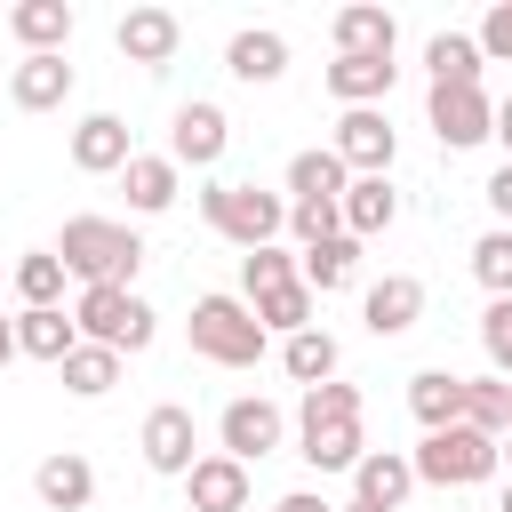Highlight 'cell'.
Masks as SVG:
<instances>
[{"label":"cell","instance_id":"bcb514c9","mask_svg":"<svg viewBox=\"0 0 512 512\" xmlns=\"http://www.w3.org/2000/svg\"><path fill=\"white\" fill-rule=\"evenodd\" d=\"M496 448H504V456H512V432H504V440H496Z\"/></svg>","mask_w":512,"mask_h":512},{"label":"cell","instance_id":"4316f807","mask_svg":"<svg viewBox=\"0 0 512 512\" xmlns=\"http://www.w3.org/2000/svg\"><path fill=\"white\" fill-rule=\"evenodd\" d=\"M344 184H352V168L336 160V144L288 160V192H296V200H344Z\"/></svg>","mask_w":512,"mask_h":512},{"label":"cell","instance_id":"ba28073f","mask_svg":"<svg viewBox=\"0 0 512 512\" xmlns=\"http://www.w3.org/2000/svg\"><path fill=\"white\" fill-rule=\"evenodd\" d=\"M432 136H440L448 152L488 144V136H496V104H488L480 88H432Z\"/></svg>","mask_w":512,"mask_h":512},{"label":"cell","instance_id":"836d02e7","mask_svg":"<svg viewBox=\"0 0 512 512\" xmlns=\"http://www.w3.org/2000/svg\"><path fill=\"white\" fill-rule=\"evenodd\" d=\"M256 320H264V336H272V328H280V336H304V328H312V288L288 280V288L256 296Z\"/></svg>","mask_w":512,"mask_h":512},{"label":"cell","instance_id":"f35d334b","mask_svg":"<svg viewBox=\"0 0 512 512\" xmlns=\"http://www.w3.org/2000/svg\"><path fill=\"white\" fill-rule=\"evenodd\" d=\"M472 40H480V56H504V64H512V0H504V8H488Z\"/></svg>","mask_w":512,"mask_h":512},{"label":"cell","instance_id":"f546056e","mask_svg":"<svg viewBox=\"0 0 512 512\" xmlns=\"http://www.w3.org/2000/svg\"><path fill=\"white\" fill-rule=\"evenodd\" d=\"M56 376H64V392H72V400H104V392L120 384V352H112V344H80Z\"/></svg>","mask_w":512,"mask_h":512},{"label":"cell","instance_id":"f1b7e54d","mask_svg":"<svg viewBox=\"0 0 512 512\" xmlns=\"http://www.w3.org/2000/svg\"><path fill=\"white\" fill-rule=\"evenodd\" d=\"M424 64H432V88H480V40L464 32H432Z\"/></svg>","mask_w":512,"mask_h":512},{"label":"cell","instance_id":"4dcf8cb0","mask_svg":"<svg viewBox=\"0 0 512 512\" xmlns=\"http://www.w3.org/2000/svg\"><path fill=\"white\" fill-rule=\"evenodd\" d=\"M464 424L488 432V440H504L512 432V384L504 376H464Z\"/></svg>","mask_w":512,"mask_h":512},{"label":"cell","instance_id":"ee69618b","mask_svg":"<svg viewBox=\"0 0 512 512\" xmlns=\"http://www.w3.org/2000/svg\"><path fill=\"white\" fill-rule=\"evenodd\" d=\"M344 512H376V504H360V496H352V504H344Z\"/></svg>","mask_w":512,"mask_h":512},{"label":"cell","instance_id":"74e56055","mask_svg":"<svg viewBox=\"0 0 512 512\" xmlns=\"http://www.w3.org/2000/svg\"><path fill=\"white\" fill-rule=\"evenodd\" d=\"M480 344H488L496 376H512V296H488V312H480Z\"/></svg>","mask_w":512,"mask_h":512},{"label":"cell","instance_id":"ffe728a7","mask_svg":"<svg viewBox=\"0 0 512 512\" xmlns=\"http://www.w3.org/2000/svg\"><path fill=\"white\" fill-rule=\"evenodd\" d=\"M16 352H32V360H48V368H64L72 352H80V320L72 312H16Z\"/></svg>","mask_w":512,"mask_h":512},{"label":"cell","instance_id":"5bb4252c","mask_svg":"<svg viewBox=\"0 0 512 512\" xmlns=\"http://www.w3.org/2000/svg\"><path fill=\"white\" fill-rule=\"evenodd\" d=\"M392 72H400L392 56H336V64H328V96H336L344 112H368L376 96H392Z\"/></svg>","mask_w":512,"mask_h":512},{"label":"cell","instance_id":"83f0119b","mask_svg":"<svg viewBox=\"0 0 512 512\" xmlns=\"http://www.w3.org/2000/svg\"><path fill=\"white\" fill-rule=\"evenodd\" d=\"M352 264H360V240H352V232H336V240H320V248H304V256H296V280H304L312 296H328V288H344V280H352Z\"/></svg>","mask_w":512,"mask_h":512},{"label":"cell","instance_id":"8992f818","mask_svg":"<svg viewBox=\"0 0 512 512\" xmlns=\"http://www.w3.org/2000/svg\"><path fill=\"white\" fill-rule=\"evenodd\" d=\"M72 320H80V344H112V352H144L152 344V304L144 296H128V288H80V304H72Z\"/></svg>","mask_w":512,"mask_h":512},{"label":"cell","instance_id":"6da1fadb","mask_svg":"<svg viewBox=\"0 0 512 512\" xmlns=\"http://www.w3.org/2000/svg\"><path fill=\"white\" fill-rule=\"evenodd\" d=\"M304 464L312 472H360V456H368V440H360V392L352 384H312L304 392Z\"/></svg>","mask_w":512,"mask_h":512},{"label":"cell","instance_id":"9a60e30c","mask_svg":"<svg viewBox=\"0 0 512 512\" xmlns=\"http://www.w3.org/2000/svg\"><path fill=\"white\" fill-rule=\"evenodd\" d=\"M136 152H128V120H112V112H88L80 128H72V168H88V176H112V168H128Z\"/></svg>","mask_w":512,"mask_h":512},{"label":"cell","instance_id":"e575fe53","mask_svg":"<svg viewBox=\"0 0 512 512\" xmlns=\"http://www.w3.org/2000/svg\"><path fill=\"white\" fill-rule=\"evenodd\" d=\"M472 280H480L488 296H512V232H504V224L472 240Z\"/></svg>","mask_w":512,"mask_h":512},{"label":"cell","instance_id":"7c38bea8","mask_svg":"<svg viewBox=\"0 0 512 512\" xmlns=\"http://www.w3.org/2000/svg\"><path fill=\"white\" fill-rule=\"evenodd\" d=\"M112 40H120V56H128V64H144V72H168V56H176L184 24H176L168 8H128Z\"/></svg>","mask_w":512,"mask_h":512},{"label":"cell","instance_id":"484cf974","mask_svg":"<svg viewBox=\"0 0 512 512\" xmlns=\"http://www.w3.org/2000/svg\"><path fill=\"white\" fill-rule=\"evenodd\" d=\"M392 216H400V192H392L384 176H352V184H344V232H352V240L384 232Z\"/></svg>","mask_w":512,"mask_h":512},{"label":"cell","instance_id":"7a4b0ae2","mask_svg":"<svg viewBox=\"0 0 512 512\" xmlns=\"http://www.w3.org/2000/svg\"><path fill=\"white\" fill-rule=\"evenodd\" d=\"M56 256H64V272H80L88 288H128L136 264H144V240H136L128 224H112V216H72L64 240H56Z\"/></svg>","mask_w":512,"mask_h":512},{"label":"cell","instance_id":"8d00e7d4","mask_svg":"<svg viewBox=\"0 0 512 512\" xmlns=\"http://www.w3.org/2000/svg\"><path fill=\"white\" fill-rule=\"evenodd\" d=\"M288 280H296V256H288V248H248V256H240V288H248V296H272V288H288Z\"/></svg>","mask_w":512,"mask_h":512},{"label":"cell","instance_id":"603a6c76","mask_svg":"<svg viewBox=\"0 0 512 512\" xmlns=\"http://www.w3.org/2000/svg\"><path fill=\"white\" fill-rule=\"evenodd\" d=\"M120 184H128V208H136V216L176 208V160H168V152H136V160L120 168Z\"/></svg>","mask_w":512,"mask_h":512},{"label":"cell","instance_id":"8fae6325","mask_svg":"<svg viewBox=\"0 0 512 512\" xmlns=\"http://www.w3.org/2000/svg\"><path fill=\"white\" fill-rule=\"evenodd\" d=\"M136 448H144V464L152 472H192L200 456H192V408H176V400H160L152 416H144V432H136Z\"/></svg>","mask_w":512,"mask_h":512},{"label":"cell","instance_id":"1f68e13d","mask_svg":"<svg viewBox=\"0 0 512 512\" xmlns=\"http://www.w3.org/2000/svg\"><path fill=\"white\" fill-rule=\"evenodd\" d=\"M280 360H288V376H296V384H336V336H328V328L288 336V344H280Z\"/></svg>","mask_w":512,"mask_h":512},{"label":"cell","instance_id":"3957f363","mask_svg":"<svg viewBox=\"0 0 512 512\" xmlns=\"http://www.w3.org/2000/svg\"><path fill=\"white\" fill-rule=\"evenodd\" d=\"M184 328H192V352L216 360V368H256V360H264V320H256V304H240V296H200Z\"/></svg>","mask_w":512,"mask_h":512},{"label":"cell","instance_id":"30bf717a","mask_svg":"<svg viewBox=\"0 0 512 512\" xmlns=\"http://www.w3.org/2000/svg\"><path fill=\"white\" fill-rule=\"evenodd\" d=\"M392 152H400V136H392V120H384L376 104L336 120V160H344V168H360V176H384V168H392Z\"/></svg>","mask_w":512,"mask_h":512},{"label":"cell","instance_id":"9c48e42d","mask_svg":"<svg viewBox=\"0 0 512 512\" xmlns=\"http://www.w3.org/2000/svg\"><path fill=\"white\" fill-rule=\"evenodd\" d=\"M224 144H232V128H224L216 104H176V120H168V160L176 168H216Z\"/></svg>","mask_w":512,"mask_h":512},{"label":"cell","instance_id":"d590c367","mask_svg":"<svg viewBox=\"0 0 512 512\" xmlns=\"http://www.w3.org/2000/svg\"><path fill=\"white\" fill-rule=\"evenodd\" d=\"M288 232H296L304 248L336 240V232H344V200H288Z\"/></svg>","mask_w":512,"mask_h":512},{"label":"cell","instance_id":"60d3db41","mask_svg":"<svg viewBox=\"0 0 512 512\" xmlns=\"http://www.w3.org/2000/svg\"><path fill=\"white\" fill-rule=\"evenodd\" d=\"M272 512H336V504H320V496H312V488H296V496H280V504H272Z\"/></svg>","mask_w":512,"mask_h":512},{"label":"cell","instance_id":"2e32d148","mask_svg":"<svg viewBox=\"0 0 512 512\" xmlns=\"http://www.w3.org/2000/svg\"><path fill=\"white\" fill-rule=\"evenodd\" d=\"M408 488H416V464H408V456H392V448H368V456H360V472H352V496H360V504H376V512H400V504H408Z\"/></svg>","mask_w":512,"mask_h":512},{"label":"cell","instance_id":"44dd1931","mask_svg":"<svg viewBox=\"0 0 512 512\" xmlns=\"http://www.w3.org/2000/svg\"><path fill=\"white\" fill-rule=\"evenodd\" d=\"M408 408H416V424H424V432H448V424H464V376H448V368H424V376H408Z\"/></svg>","mask_w":512,"mask_h":512},{"label":"cell","instance_id":"ab89813d","mask_svg":"<svg viewBox=\"0 0 512 512\" xmlns=\"http://www.w3.org/2000/svg\"><path fill=\"white\" fill-rule=\"evenodd\" d=\"M488 208H496V216H504V232H512V160L488 176Z\"/></svg>","mask_w":512,"mask_h":512},{"label":"cell","instance_id":"d6986e66","mask_svg":"<svg viewBox=\"0 0 512 512\" xmlns=\"http://www.w3.org/2000/svg\"><path fill=\"white\" fill-rule=\"evenodd\" d=\"M416 312H424V280H416V272H384V280L368 288V328H376V336H408Z\"/></svg>","mask_w":512,"mask_h":512},{"label":"cell","instance_id":"b9f144b4","mask_svg":"<svg viewBox=\"0 0 512 512\" xmlns=\"http://www.w3.org/2000/svg\"><path fill=\"white\" fill-rule=\"evenodd\" d=\"M496 144H504V160H512V96L496 104Z\"/></svg>","mask_w":512,"mask_h":512},{"label":"cell","instance_id":"4fadbf2b","mask_svg":"<svg viewBox=\"0 0 512 512\" xmlns=\"http://www.w3.org/2000/svg\"><path fill=\"white\" fill-rule=\"evenodd\" d=\"M184 496H192V512H248V464L200 456V464L184 472Z\"/></svg>","mask_w":512,"mask_h":512},{"label":"cell","instance_id":"277c9868","mask_svg":"<svg viewBox=\"0 0 512 512\" xmlns=\"http://www.w3.org/2000/svg\"><path fill=\"white\" fill-rule=\"evenodd\" d=\"M200 216L232 240V248H272L288 232V200L264 192V184H208L200 192Z\"/></svg>","mask_w":512,"mask_h":512},{"label":"cell","instance_id":"cb8c5ba5","mask_svg":"<svg viewBox=\"0 0 512 512\" xmlns=\"http://www.w3.org/2000/svg\"><path fill=\"white\" fill-rule=\"evenodd\" d=\"M392 8H336V56H392Z\"/></svg>","mask_w":512,"mask_h":512},{"label":"cell","instance_id":"f6af8a7d","mask_svg":"<svg viewBox=\"0 0 512 512\" xmlns=\"http://www.w3.org/2000/svg\"><path fill=\"white\" fill-rule=\"evenodd\" d=\"M496 512H512V488H504V504H496Z\"/></svg>","mask_w":512,"mask_h":512},{"label":"cell","instance_id":"5b68a950","mask_svg":"<svg viewBox=\"0 0 512 512\" xmlns=\"http://www.w3.org/2000/svg\"><path fill=\"white\" fill-rule=\"evenodd\" d=\"M408 464H416V480H432V488H472V480H488V472L504 464V448H496L488 432H472V424H448V432H424V448H416Z\"/></svg>","mask_w":512,"mask_h":512},{"label":"cell","instance_id":"7402d4cb","mask_svg":"<svg viewBox=\"0 0 512 512\" xmlns=\"http://www.w3.org/2000/svg\"><path fill=\"white\" fill-rule=\"evenodd\" d=\"M32 488H40V504H48V512H80V504L96 496V472H88V456L56 448V456L32 472Z\"/></svg>","mask_w":512,"mask_h":512},{"label":"cell","instance_id":"d6a6232c","mask_svg":"<svg viewBox=\"0 0 512 512\" xmlns=\"http://www.w3.org/2000/svg\"><path fill=\"white\" fill-rule=\"evenodd\" d=\"M16 296H24V312H48V304L64 296V256H56V248L24 256V264H16Z\"/></svg>","mask_w":512,"mask_h":512},{"label":"cell","instance_id":"52a82bcc","mask_svg":"<svg viewBox=\"0 0 512 512\" xmlns=\"http://www.w3.org/2000/svg\"><path fill=\"white\" fill-rule=\"evenodd\" d=\"M216 432H224V456L232 464H256V456H272L280 448V408L272 400H256V392H240V400H224V416H216Z\"/></svg>","mask_w":512,"mask_h":512},{"label":"cell","instance_id":"7bdbcfd3","mask_svg":"<svg viewBox=\"0 0 512 512\" xmlns=\"http://www.w3.org/2000/svg\"><path fill=\"white\" fill-rule=\"evenodd\" d=\"M16 360V320H0V368Z\"/></svg>","mask_w":512,"mask_h":512},{"label":"cell","instance_id":"ac0fdd59","mask_svg":"<svg viewBox=\"0 0 512 512\" xmlns=\"http://www.w3.org/2000/svg\"><path fill=\"white\" fill-rule=\"evenodd\" d=\"M8 96H16V112H56L72 96V64L64 56H24L8 72Z\"/></svg>","mask_w":512,"mask_h":512},{"label":"cell","instance_id":"e0dca14e","mask_svg":"<svg viewBox=\"0 0 512 512\" xmlns=\"http://www.w3.org/2000/svg\"><path fill=\"white\" fill-rule=\"evenodd\" d=\"M8 32L24 40V56H64L72 8H64V0H16V8H8Z\"/></svg>","mask_w":512,"mask_h":512},{"label":"cell","instance_id":"d4e9b609","mask_svg":"<svg viewBox=\"0 0 512 512\" xmlns=\"http://www.w3.org/2000/svg\"><path fill=\"white\" fill-rule=\"evenodd\" d=\"M224 64H232V80L264 88V80H280V72H288V40H280V32H232Z\"/></svg>","mask_w":512,"mask_h":512}]
</instances>
